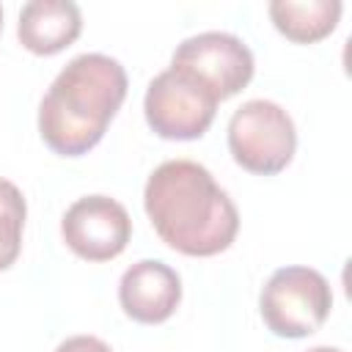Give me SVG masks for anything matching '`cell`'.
<instances>
[{
	"mask_svg": "<svg viewBox=\"0 0 352 352\" xmlns=\"http://www.w3.org/2000/svg\"><path fill=\"white\" fill-rule=\"evenodd\" d=\"M146 214L160 239L184 256H217L239 231V212L214 176L192 160L154 168L143 190Z\"/></svg>",
	"mask_w": 352,
	"mask_h": 352,
	"instance_id": "cell-1",
	"label": "cell"
},
{
	"mask_svg": "<svg viewBox=\"0 0 352 352\" xmlns=\"http://www.w3.org/2000/svg\"><path fill=\"white\" fill-rule=\"evenodd\" d=\"M126 85V72L116 58L102 52L72 58L41 99V140L60 157L88 154L124 104Z\"/></svg>",
	"mask_w": 352,
	"mask_h": 352,
	"instance_id": "cell-2",
	"label": "cell"
},
{
	"mask_svg": "<svg viewBox=\"0 0 352 352\" xmlns=\"http://www.w3.org/2000/svg\"><path fill=\"white\" fill-rule=\"evenodd\" d=\"M333 308V292L322 272L311 267H280L258 294V311L278 338H305L316 333Z\"/></svg>",
	"mask_w": 352,
	"mask_h": 352,
	"instance_id": "cell-3",
	"label": "cell"
},
{
	"mask_svg": "<svg viewBox=\"0 0 352 352\" xmlns=\"http://www.w3.org/2000/svg\"><path fill=\"white\" fill-rule=\"evenodd\" d=\"M297 148L292 116L270 99H250L228 121V151L234 162L256 176L280 173Z\"/></svg>",
	"mask_w": 352,
	"mask_h": 352,
	"instance_id": "cell-4",
	"label": "cell"
},
{
	"mask_svg": "<svg viewBox=\"0 0 352 352\" xmlns=\"http://www.w3.org/2000/svg\"><path fill=\"white\" fill-rule=\"evenodd\" d=\"M143 113L154 135L165 140H195L212 126L217 99L195 77L170 66L148 82Z\"/></svg>",
	"mask_w": 352,
	"mask_h": 352,
	"instance_id": "cell-5",
	"label": "cell"
},
{
	"mask_svg": "<svg viewBox=\"0 0 352 352\" xmlns=\"http://www.w3.org/2000/svg\"><path fill=\"white\" fill-rule=\"evenodd\" d=\"M170 66L187 72L201 85H206L217 102L239 94L250 82L256 69L250 47L223 30H206L184 38L176 47Z\"/></svg>",
	"mask_w": 352,
	"mask_h": 352,
	"instance_id": "cell-6",
	"label": "cell"
},
{
	"mask_svg": "<svg viewBox=\"0 0 352 352\" xmlns=\"http://www.w3.org/2000/svg\"><path fill=\"white\" fill-rule=\"evenodd\" d=\"M60 234L74 256L85 261H110L129 245L132 220L116 198L85 195L66 209Z\"/></svg>",
	"mask_w": 352,
	"mask_h": 352,
	"instance_id": "cell-7",
	"label": "cell"
},
{
	"mask_svg": "<svg viewBox=\"0 0 352 352\" xmlns=\"http://www.w3.org/2000/svg\"><path fill=\"white\" fill-rule=\"evenodd\" d=\"M118 302L129 319L140 324H162L182 302V278L165 261L143 258L121 275Z\"/></svg>",
	"mask_w": 352,
	"mask_h": 352,
	"instance_id": "cell-8",
	"label": "cell"
},
{
	"mask_svg": "<svg viewBox=\"0 0 352 352\" xmlns=\"http://www.w3.org/2000/svg\"><path fill=\"white\" fill-rule=\"evenodd\" d=\"M82 14L72 0H30L19 11L16 36L33 55H55L77 41Z\"/></svg>",
	"mask_w": 352,
	"mask_h": 352,
	"instance_id": "cell-9",
	"label": "cell"
},
{
	"mask_svg": "<svg viewBox=\"0 0 352 352\" xmlns=\"http://www.w3.org/2000/svg\"><path fill=\"white\" fill-rule=\"evenodd\" d=\"M270 19L294 44H314L330 36L341 19L338 0H272Z\"/></svg>",
	"mask_w": 352,
	"mask_h": 352,
	"instance_id": "cell-10",
	"label": "cell"
},
{
	"mask_svg": "<svg viewBox=\"0 0 352 352\" xmlns=\"http://www.w3.org/2000/svg\"><path fill=\"white\" fill-rule=\"evenodd\" d=\"M25 214H28V206H25L22 190L14 182L0 179V272L8 270L22 250Z\"/></svg>",
	"mask_w": 352,
	"mask_h": 352,
	"instance_id": "cell-11",
	"label": "cell"
},
{
	"mask_svg": "<svg viewBox=\"0 0 352 352\" xmlns=\"http://www.w3.org/2000/svg\"><path fill=\"white\" fill-rule=\"evenodd\" d=\"M55 352H113V349L96 336H72L60 341Z\"/></svg>",
	"mask_w": 352,
	"mask_h": 352,
	"instance_id": "cell-12",
	"label": "cell"
},
{
	"mask_svg": "<svg viewBox=\"0 0 352 352\" xmlns=\"http://www.w3.org/2000/svg\"><path fill=\"white\" fill-rule=\"evenodd\" d=\"M305 352H344V349H338V346H311Z\"/></svg>",
	"mask_w": 352,
	"mask_h": 352,
	"instance_id": "cell-13",
	"label": "cell"
},
{
	"mask_svg": "<svg viewBox=\"0 0 352 352\" xmlns=\"http://www.w3.org/2000/svg\"><path fill=\"white\" fill-rule=\"evenodd\" d=\"M0 33H3V8H0Z\"/></svg>",
	"mask_w": 352,
	"mask_h": 352,
	"instance_id": "cell-14",
	"label": "cell"
}]
</instances>
